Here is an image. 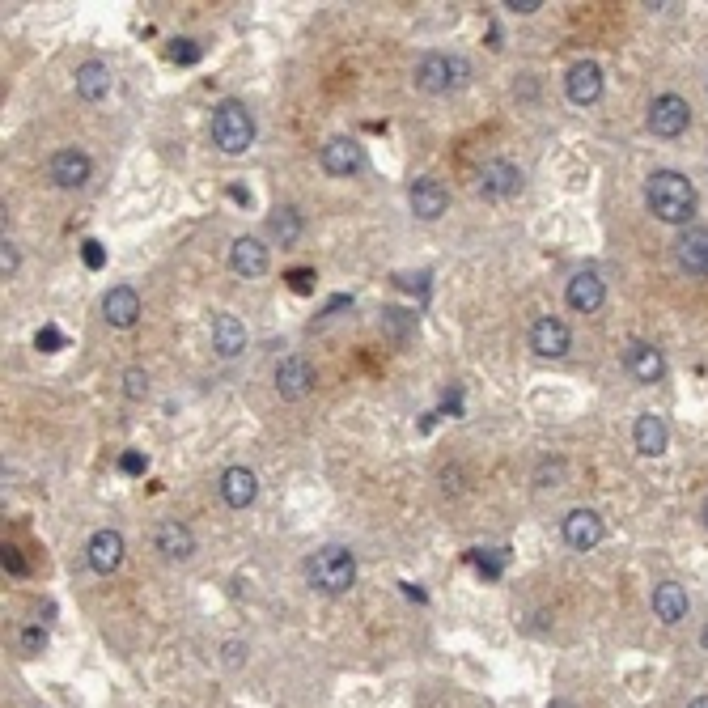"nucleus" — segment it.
Instances as JSON below:
<instances>
[{
  "mask_svg": "<svg viewBox=\"0 0 708 708\" xmlns=\"http://www.w3.org/2000/svg\"><path fill=\"white\" fill-rule=\"evenodd\" d=\"M645 204L662 225H687L696 212V187L679 170H658L645 187Z\"/></svg>",
  "mask_w": 708,
  "mask_h": 708,
  "instance_id": "f257e3e1",
  "label": "nucleus"
},
{
  "mask_svg": "<svg viewBox=\"0 0 708 708\" xmlns=\"http://www.w3.org/2000/svg\"><path fill=\"white\" fill-rule=\"evenodd\" d=\"M306 577L318 594H348L357 586V556L340 543H327L306 560Z\"/></svg>",
  "mask_w": 708,
  "mask_h": 708,
  "instance_id": "f03ea898",
  "label": "nucleus"
},
{
  "mask_svg": "<svg viewBox=\"0 0 708 708\" xmlns=\"http://www.w3.org/2000/svg\"><path fill=\"white\" fill-rule=\"evenodd\" d=\"M212 145L221 153H246L255 145V119L242 102L225 98L217 111H212Z\"/></svg>",
  "mask_w": 708,
  "mask_h": 708,
  "instance_id": "7ed1b4c3",
  "label": "nucleus"
},
{
  "mask_svg": "<svg viewBox=\"0 0 708 708\" xmlns=\"http://www.w3.org/2000/svg\"><path fill=\"white\" fill-rule=\"evenodd\" d=\"M471 77L463 56H424L416 64V90L424 94H450Z\"/></svg>",
  "mask_w": 708,
  "mask_h": 708,
  "instance_id": "20e7f679",
  "label": "nucleus"
},
{
  "mask_svg": "<svg viewBox=\"0 0 708 708\" xmlns=\"http://www.w3.org/2000/svg\"><path fill=\"white\" fill-rule=\"evenodd\" d=\"M687 123H692V111H687V102L679 94H662L653 98L649 106V132L662 136V140H675L687 132Z\"/></svg>",
  "mask_w": 708,
  "mask_h": 708,
  "instance_id": "39448f33",
  "label": "nucleus"
},
{
  "mask_svg": "<svg viewBox=\"0 0 708 708\" xmlns=\"http://www.w3.org/2000/svg\"><path fill=\"white\" fill-rule=\"evenodd\" d=\"M323 170L331 179H352L365 170V149L352 136H331L323 145Z\"/></svg>",
  "mask_w": 708,
  "mask_h": 708,
  "instance_id": "423d86ee",
  "label": "nucleus"
},
{
  "mask_svg": "<svg viewBox=\"0 0 708 708\" xmlns=\"http://www.w3.org/2000/svg\"><path fill=\"white\" fill-rule=\"evenodd\" d=\"M522 191V170L513 162H501V157H492V162L480 166V196L484 200H509Z\"/></svg>",
  "mask_w": 708,
  "mask_h": 708,
  "instance_id": "0eeeda50",
  "label": "nucleus"
},
{
  "mask_svg": "<svg viewBox=\"0 0 708 708\" xmlns=\"http://www.w3.org/2000/svg\"><path fill=\"white\" fill-rule=\"evenodd\" d=\"M123 552H128V543H123L119 530H94L90 543H85V556H90V569L111 577L119 564H123Z\"/></svg>",
  "mask_w": 708,
  "mask_h": 708,
  "instance_id": "6e6552de",
  "label": "nucleus"
},
{
  "mask_svg": "<svg viewBox=\"0 0 708 708\" xmlns=\"http://www.w3.org/2000/svg\"><path fill=\"white\" fill-rule=\"evenodd\" d=\"M90 174H94V162H90V153H81V149H60L56 157H51V183L64 187V191L85 187Z\"/></svg>",
  "mask_w": 708,
  "mask_h": 708,
  "instance_id": "1a4fd4ad",
  "label": "nucleus"
},
{
  "mask_svg": "<svg viewBox=\"0 0 708 708\" xmlns=\"http://www.w3.org/2000/svg\"><path fill=\"white\" fill-rule=\"evenodd\" d=\"M276 391H280V399H289V403H297V399H306L310 391H314V369H310V361L306 357H285L276 365Z\"/></svg>",
  "mask_w": 708,
  "mask_h": 708,
  "instance_id": "9d476101",
  "label": "nucleus"
},
{
  "mask_svg": "<svg viewBox=\"0 0 708 708\" xmlns=\"http://www.w3.org/2000/svg\"><path fill=\"white\" fill-rule=\"evenodd\" d=\"M564 543H569L573 552H594V547L603 543V518H598L594 509H573L569 518H564Z\"/></svg>",
  "mask_w": 708,
  "mask_h": 708,
  "instance_id": "9b49d317",
  "label": "nucleus"
},
{
  "mask_svg": "<svg viewBox=\"0 0 708 708\" xmlns=\"http://www.w3.org/2000/svg\"><path fill=\"white\" fill-rule=\"evenodd\" d=\"M624 365H628V374H632L636 382H641V386L662 382V374H666V357H662V348H653V344H645V340L628 344V352H624Z\"/></svg>",
  "mask_w": 708,
  "mask_h": 708,
  "instance_id": "f8f14e48",
  "label": "nucleus"
},
{
  "mask_svg": "<svg viewBox=\"0 0 708 708\" xmlns=\"http://www.w3.org/2000/svg\"><path fill=\"white\" fill-rule=\"evenodd\" d=\"M564 90H569V98L577 106H590L603 98V68H598L594 60H577L569 68V77H564Z\"/></svg>",
  "mask_w": 708,
  "mask_h": 708,
  "instance_id": "ddd939ff",
  "label": "nucleus"
},
{
  "mask_svg": "<svg viewBox=\"0 0 708 708\" xmlns=\"http://www.w3.org/2000/svg\"><path fill=\"white\" fill-rule=\"evenodd\" d=\"M675 255H679V268L687 276H708V229L704 225L683 229L675 242Z\"/></svg>",
  "mask_w": 708,
  "mask_h": 708,
  "instance_id": "4468645a",
  "label": "nucleus"
},
{
  "mask_svg": "<svg viewBox=\"0 0 708 708\" xmlns=\"http://www.w3.org/2000/svg\"><path fill=\"white\" fill-rule=\"evenodd\" d=\"M153 547L162 552L166 560H191L196 556V535L183 526V522H157V530H153Z\"/></svg>",
  "mask_w": 708,
  "mask_h": 708,
  "instance_id": "2eb2a0df",
  "label": "nucleus"
},
{
  "mask_svg": "<svg viewBox=\"0 0 708 708\" xmlns=\"http://www.w3.org/2000/svg\"><path fill=\"white\" fill-rule=\"evenodd\" d=\"M102 318L111 327H136V318H140V293L132 285H115L111 293L102 297Z\"/></svg>",
  "mask_w": 708,
  "mask_h": 708,
  "instance_id": "dca6fc26",
  "label": "nucleus"
},
{
  "mask_svg": "<svg viewBox=\"0 0 708 708\" xmlns=\"http://www.w3.org/2000/svg\"><path fill=\"white\" fill-rule=\"evenodd\" d=\"M229 268H234L238 276L246 280H255L268 272V246H263L259 238H234V246H229Z\"/></svg>",
  "mask_w": 708,
  "mask_h": 708,
  "instance_id": "f3484780",
  "label": "nucleus"
},
{
  "mask_svg": "<svg viewBox=\"0 0 708 708\" xmlns=\"http://www.w3.org/2000/svg\"><path fill=\"white\" fill-rule=\"evenodd\" d=\"M407 200H412V212L420 221H437L441 212L450 208V191L441 187L437 179H416L412 191H407Z\"/></svg>",
  "mask_w": 708,
  "mask_h": 708,
  "instance_id": "a211bd4d",
  "label": "nucleus"
},
{
  "mask_svg": "<svg viewBox=\"0 0 708 708\" xmlns=\"http://www.w3.org/2000/svg\"><path fill=\"white\" fill-rule=\"evenodd\" d=\"M564 297H569L573 310L594 314L598 306L607 302V285H603V276H598V272H577V276L569 280V289H564Z\"/></svg>",
  "mask_w": 708,
  "mask_h": 708,
  "instance_id": "6ab92c4d",
  "label": "nucleus"
},
{
  "mask_svg": "<svg viewBox=\"0 0 708 708\" xmlns=\"http://www.w3.org/2000/svg\"><path fill=\"white\" fill-rule=\"evenodd\" d=\"M221 497L229 509H246L259 497V480L251 467H225L221 471Z\"/></svg>",
  "mask_w": 708,
  "mask_h": 708,
  "instance_id": "aec40b11",
  "label": "nucleus"
},
{
  "mask_svg": "<svg viewBox=\"0 0 708 708\" xmlns=\"http://www.w3.org/2000/svg\"><path fill=\"white\" fill-rule=\"evenodd\" d=\"M569 344H573V335L560 318H539V323L530 327V348H535L539 357H564Z\"/></svg>",
  "mask_w": 708,
  "mask_h": 708,
  "instance_id": "412c9836",
  "label": "nucleus"
},
{
  "mask_svg": "<svg viewBox=\"0 0 708 708\" xmlns=\"http://www.w3.org/2000/svg\"><path fill=\"white\" fill-rule=\"evenodd\" d=\"M632 441H636V454H645V458L666 454V441H670L666 420L653 416V412H641V416H636V424H632Z\"/></svg>",
  "mask_w": 708,
  "mask_h": 708,
  "instance_id": "4be33fe9",
  "label": "nucleus"
},
{
  "mask_svg": "<svg viewBox=\"0 0 708 708\" xmlns=\"http://www.w3.org/2000/svg\"><path fill=\"white\" fill-rule=\"evenodd\" d=\"M653 615H658L662 624H683L687 619V590L679 586V581L653 586Z\"/></svg>",
  "mask_w": 708,
  "mask_h": 708,
  "instance_id": "5701e85b",
  "label": "nucleus"
},
{
  "mask_svg": "<svg viewBox=\"0 0 708 708\" xmlns=\"http://www.w3.org/2000/svg\"><path fill=\"white\" fill-rule=\"evenodd\" d=\"M212 348L221 352V357H238L246 348V327L238 314H217L212 318Z\"/></svg>",
  "mask_w": 708,
  "mask_h": 708,
  "instance_id": "b1692460",
  "label": "nucleus"
},
{
  "mask_svg": "<svg viewBox=\"0 0 708 708\" xmlns=\"http://www.w3.org/2000/svg\"><path fill=\"white\" fill-rule=\"evenodd\" d=\"M77 94L85 102H102L106 94H111V68H106L102 60H85L77 68Z\"/></svg>",
  "mask_w": 708,
  "mask_h": 708,
  "instance_id": "393cba45",
  "label": "nucleus"
},
{
  "mask_svg": "<svg viewBox=\"0 0 708 708\" xmlns=\"http://www.w3.org/2000/svg\"><path fill=\"white\" fill-rule=\"evenodd\" d=\"M268 229H272V238H276L280 246H293L297 238H302V217H297V208H276L272 221H268Z\"/></svg>",
  "mask_w": 708,
  "mask_h": 708,
  "instance_id": "a878e982",
  "label": "nucleus"
},
{
  "mask_svg": "<svg viewBox=\"0 0 708 708\" xmlns=\"http://www.w3.org/2000/svg\"><path fill=\"white\" fill-rule=\"evenodd\" d=\"M564 471H569V467H564V458H547V463H539V471H535V484L539 488H556L564 480Z\"/></svg>",
  "mask_w": 708,
  "mask_h": 708,
  "instance_id": "bb28decb",
  "label": "nucleus"
},
{
  "mask_svg": "<svg viewBox=\"0 0 708 708\" xmlns=\"http://www.w3.org/2000/svg\"><path fill=\"white\" fill-rule=\"evenodd\" d=\"M123 395H128V399H145L149 395V374H145V369H128V374H123Z\"/></svg>",
  "mask_w": 708,
  "mask_h": 708,
  "instance_id": "cd10ccee",
  "label": "nucleus"
},
{
  "mask_svg": "<svg viewBox=\"0 0 708 708\" xmlns=\"http://www.w3.org/2000/svg\"><path fill=\"white\" fill-rule=\"evenodd\" d=\"M170 60H174V64H196V60H200V47L191 43V39H174Z\"/></svg>",
  "mask_w": 708,
  "mask_h": 708,
  "instance_id": "c85d7f7f",
  "label": "nucleus"
},
{
  "mask_svg": "<svg viewBox=\"0 0 708 708\" xmlns=\"http://www.w3.org/2000/svg\"><path fill=\"white\" fill-rule=\"evenodd\" d=\"M34 344H39V352H60V344H64V335H60L56 327H43L39 335H34Z\"/></svg>",
  "mask_w": 708,
  "mask_h": 708,
  "instance_id": "c756f323",
  "label": "nucleus"
},
{
  "mask_svg": "<svg viewBox=\"0 0 708 708\" xmlns=\"http://www.w3.org/2000/svg\"><path fill=\"white\" fill-rule=\"evenodd\" d=\"M22 645H26V653H39V649L47 645V632H43V628H26V632H22Z\"/></svg>",
  "mask_w": 708,
  "mask_h": 708,
  "instance_id": "7c9ffc66",
  "label": "nucleus"
},
{
  "mask_svg": "<svg viewBox=\"0 0 708 708\" xmlns=\"http://www.w3.org/2000/svg\"><path fill=\"white\" fill-rule=\"evenodd\" d=\"M0 272H5V276H13L17 272V246L5 238V251H0Z\"/></svg>",
  "mask_w": 708,
  "mask_h": 708,
  "instance_id": "2f4dec72",
  "label": "nucleus"
},
{
  "mask_svg": "<svg viewBox=\"0 0 708 708\" xmlns=\"http://www.w3.org/2000/svg\"><path fill=\"white\" fill-rule=\"evenodd\" d=\"M501 564H505V552H501V547H497V552H492L488 560H480V569H484L488 577H497V573H501Z\"/></svg>",
  "mask_w": 708,
  "mask_h": 708,
  "instance_id": "473e14b6",
  "label": "nucleus"
},
{
  "mask_svg": "<svg viewBox=\"0 0 708 708\" xmlns=\"http://www.w3.org/2000/svg\"><path fill=\"white\" fill-rule=\"evenodd\" d=\"M119 467L128 471V475H140V471H145V458H140V454H123V458H119Z\"/></svg>",
  "mask_w": 708,
  "mask_h": 708,
  "instance_id": "72a5a7b5",
  "label": "nucleus"
},
{
  "mask_svg": "<svg viewBox=\"0 0 708 708\" xmlns=\"http://www.w3.org/2000/svg\"><path fill=\"white\" fill-rule=\"evenodd\" d=\"M102 259H106V255H102V246L90 238V242H85V263H90V268H102Z\"/></svg>",
  "mask_w": 708,
  "mask_h": 708,
  "instance_id": "f704fd0d",
  "label": "nucleus"
},
{
  "mask_svg": "<svg viewBox=\"0 0 708 708\" xmlns=\"http://www.w3.org/2000/svg\"><path fill=\"white\" fill-rule=\"evenodd\" d=\"M505 9H513V13H522V17H526V13L543 9V5H539V0H505Z\"/></svg>",
  "mask_w": 708,
  "mask_h": 708,
  "instance_id": "c9c22d12",
  "label": "nucleus"
},
{
  "mask_svg": "<svg viewBox=\"0 0 708 708\" xmlns=\"http://www.w3.org/2000/svg\"><path fill=\"white\" fill-rule=\"evenodd\" d=\"M242 653H246L242 641H229V645H225V666H238V662H242Z\"/></svg>",
  "mask_w": 708,
  "mask_h": 708,
  "instance_id": "e433bc0d",
  "label": "nucleus"
},
{
  "mask_svg": "<svg viewBox=\"0 0 708 708\" xmlns=\"http://www.w3.org/2000/svg\"><path fill=\"white\" fill-rule=\"evenodd\" d=\"M5 569H13V573H26V560L17 556V547H5Z\"/></svg>",
  "mask_w": 708,
  "mask_h": 708,
  "instance_id": "4c0bfd02",
  "label": "nucleus"
},
{
  "mask_svg": "<svg viewBox=\"0 0 708 708\" xmlns=\"http://www.w3.org/2000/svg\"><path fill=\"white\" fill-rule=\"evenodd\" d=\"M289 280H293V289H297V293H306V289H310V280H314V276H310V272H293Z\"/></svg>",
  "mask_w": 708,
  "mask_h": 708,
  "instance_id": "58836bf2",
  "label": "nucleus"
},
{
  "mask_svg": "<svg viewBox=\"0 0 708 708\" xmlns=\"http://www.w3.org/2000/svg\"><path fill=\"white\" fill-rule=\"evenodd\" d=\"M547 708H577V704H573V700H552Z\"/></svg>",
  "mask_w": 708,
  "mask_h": 708,
  "instance_id": "ea45409f",
  "label": "nucleus"
},
{
  "mask_svg": "<svg viewBox=\"0 0 708 708\" xmlns=\"http://www.w3.org/2000/svg\"><path fill=\"white\" fill-rule=\"evenodd\" d=\"M687 708H708V696H696V700L687 704Z\"/></svg>",
  "mask_w": 708,
  "mask_h": 708,
  "instance_id": "a19ab883",
  "label": "nucleus"
},
{
  "mask_svg": "<svg viewBox=\"0 0 708 708\" xmlns=\"http://www.w3.org/2000/svg\"><path fill=\"white\" fill-rule=\"evenodd\" d=\"M700 645H704V649H708V628H704V632H700Z\"/></svg>",
  "mask_w": 708,
  "mask_h": 708,
  "instance_id": "79ce46f5",
  "label": "nucleus"
},
{
  "mask_svg": "<svg viewBox=\"0 0 708 708\" xmlns=\"http://www.w3.org/2000/svg\"><path fill=\"white\" fill-rule=\"evenodd\" d=\"M704 526H708V501H704Z\"/></svg>",
  "mask_w": 708,
  "mask_h": 708,
  "instance_id": "37998d69",
  "label": "nucleus"
}]
</instances>
